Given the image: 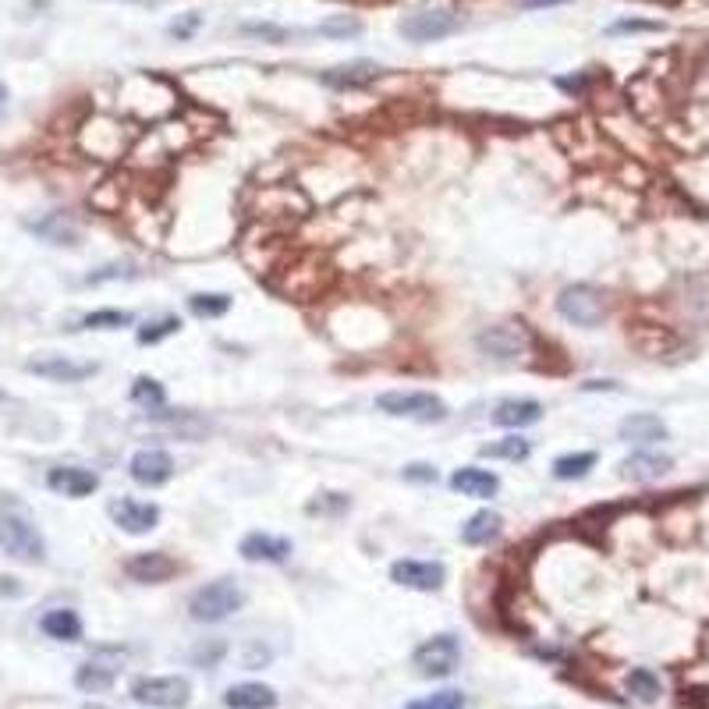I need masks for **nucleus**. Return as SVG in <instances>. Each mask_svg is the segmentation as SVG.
Masks as SVG:
<instances>
[{"instance_id":"f257e3e1","label":"nucleus","mask_w":709,"mask_h":709,"mask_svg":"<svg viewBox=\"0 0 709 709\" xmlns=\"http://www.w3.org/2000/svg\"><path fill=\"white\" fill-rule=\"evenodd\" d=\"M0 550L22 564H43V557H47L43 532H39L36 522L15 504H8L0 511Z\"/></svg>"},{"instance_id":"f03ea898","label":"nucleus","mask_w":709,"mask_h":709,"mask_svg":"<svg viewBox=\"0 0 709 709\" xmlns=\"http://www.w3.org/2000/svg\"><path fill=\"white\" fill-rule=\"evenodd\" d=\"M376 408L390 419H408V422H422V426H433V422H444L451 415L444 398L429 394V390H387L376 398Z\"/></svg>"},{"instance_id":"7ed1b4c3","label":"nucleus","mask_w":709,"mask_h":709,"mask_svg":"<svg viewBox=\"0 0 709 709\" xmlns=\"http://www.w3.org/2000/svg\"><path fill=\"white\" fill-rule=\"evenodd\" d=\"M245 603L242 585L231 582V578H217V582L195 589L192 600H188V617L199 624H217L227 621L231 614H238Z\"/></svg>"},{"instance_id":"20e7f679","label":"nucleus","mask_w":709,"mask_h":709,"mask_svg":"<svg viewBox=\"0 0 709 709\" xmlns=\"http://www.w3.org/2000/svg\"><path fill=\"white\" fill-rule=\"evenodd\" d=\"M557 312H561L568 323H575V327L593 330L600 327L603 316H607V298H603V291L593 288V284H568V288L557 295Z\"/></svg>"},{"instance_id":"39448f33","label":"nucleus","mask_w":709,"mask_h":709,"mask_svg":"<svg viewBox=\"0 0 709 709\" xmlns=\"http://www.w3.org/2000/svg\"><path fill=\"white\" fill-rule=\"evenodd\" d=\"M461 29V15L451 8H429V11H415V15L401 18L398 32L408 39V43H437V39H447Z\"/></svg>"},{"instance_id":"423d86ee","label":"nucleus","mask_w":709,"mask_h":709,"mask_svg":"<svg viewBox=\"0 0 709 709\" xmlns=\"http://www.w3.org/2000/svg\"><path fill=\"white\" fill-rule=\"evenodd\" d=\"M132 699L142 702V706H153V709H185L192 702V685L188 678H139L132 685Z\"/></svg>"},{"instance_id":"0eeeda50","label":"nucleus","mask_w":709,"mask_h":709,"mask_svg":"<svg viewBox=\"0 0 709 709\" xmlns=\"http://www.w3.org/2000/svg\"><path fill=\"white\" fill-rule=\"evenodd\" d=\"M412 663L422 678H451L461 663V646L454 635H433L412 653Z\"/></svg>"},{"instance_id":"6e6552de","label":"nucleus","mask_w":709,"mask_h":709,"mask_svg":"<svg viewBox=\"0 0 709 709\" xmlns=\"http://www.w3.org/2000/svg\"><path fill=\"white\" fill-rule=\"evenodd\" d=\"M125 656H128L125 649H107V646L96 649V653L75 671V685L82 688V692H107V688L117 681V674H121Z\"/></svg>"},{"instance_id":"1a4fd4ad","label":"nucleus","mask_w":709,"mask_h":709,"mask_svg":"<svg viewBox=\"0 0 709 709\" xmlns=\"http://www.w3.org/2000/svg\"><path fill=\"white\" fill-rule=\"evenodd\" d=\"M110 518L121 532L128 536H146L160 525V507L149 504V500H132V497H121L110 504Z\"/></svg>"},{"instance_id":"9d476101","label":"nucleus","mask_w":709,"mask_h":709,"mask_svg":"<svg viewBox=\"0 0 709 709\" xmlns=\"http://www.w3.org/2000/svg\"><path fill=\"white\" fill-rule=\"evenodd\" d=\"M390 578L405 589H415V593H437L447 578V568L440 561H394L390 564Z\"/></svg>"},{"instance_id":"9b49d317","label":"nucleus","mask_w":709,"mask_h":709,"mask_svg":"<svg viewBox=\"0 0 709 709\" xmlns=\"http://www.w3.org/2000/svg\"><path fill=\"white\" fill-rule=\"evenodd\" d=\"M476 344L483 355H490L497 362H518L525 355V334L518 327H511V323H497V327L479 330Z\"/></svg>"},{"instance_id":"f8f14e48","label":"nucleus","mask_w":709,"mask_h":709,"mask_svg":"<svg viewBox=\"0 0 709 709\" xmlns=\"http://www.w3.org/2000/svg\"><path fill=\"white\" fill-rule=\"evenodd\" d=\"M128 476L135 479L139 486H164L167 479L174 476V458L167 451H160V447H142V451L132 454V461H128Z\"/></svg>"},{"instance_id":"ddd939ff","label":"nucleus","mask_w":709,"mask_h":709,"mask_svg":"<svg viewBox=\"0 0 709 709\" xmlns=\"http://www.w3.org/2000/svg\"><path fill=\"white\" fill-rule=\"evenodd\" d=\"M32 376H43L50 383H78V380H89L96 373V362H75V359H64V355H43V359H32L25 362Z\"/></svg>"},{"instance_id":"4468645a","label":"nucleus","mask_w":709,"mask_h":709,"mask_svg":"<svg viewBox=\"0 0 709 709\" xmlns=\"http://www.w3.org/2000/svg\"><path fill=\"white\" fill-rule=\"evenodd\" d=\"M125 575L132 582H142V585H160L167 578L178 575V561L167 557L164 550H146V554H135L125 561Z\"/></svg>"},{"instance_id":"2eb2a0df","label":"nucleus","mask_w":709,"mask_h":709,"mask_svg":"<svg viewBox=\"0 0 709 709\" xmlns=\"http://www.w3.org/2000/svg\"><path fill=\"white\" fill-rule=\"evenodd\" d=\"M47 486L61 497H71V500H82L89 493L100 490V476L89 472V468H78V465H57L47 472Z\"/></svg>"},{"instance_id":"dca6fc26","label":"nucleus","mask_w":709,"mask_h":709,"mask_svg":"<svg viewBox=\"0 0 709 709\" xmlns=\"http://www.w3.org/2000/svg\"><path fill=\"white\" fill-rule=\"evenodd\" d=\"M242 557L252 564H281L291 557V539L284 536H273V532H249V536L242 539Z\"/></svg>"},{"instance_id":"f3484780","label":"nucleus","mask_w":709,"mask_h":709,"mask_svg":"<svg viewBox=\"0 0 709 709\" xmlns=\"http://www.w3.org/2000/svg\"><path fill=\"white\" fill-rule=\"evenodd\" d=\"M674 461L660 451H632L621 461V476L632 479V483H653V479L667 476Z\"/></svg>"},{"instance_id":"a211bd4d","label":"nucleus","mask_w":709,"mask_h":709,"mask_svg":"<svg viewBox=\"0 0 709 709\" xmlns=\"http://www.w3.org/2000/svg\"><path fill=\"white\" fill-rule=\"evenodd\" d=\"M451 490L461 493V497L486 500V497H493V493L500 490V479H497V472H490V468L465 465V468H458V472L451 476Z\"/></svg>"},{"instance_id":"6ab92c4d","label":"nucleus","mask_w":709,"mask_h":709,"mask_svg":"<svg viewBox=\"0 0 709 709\" xmlns=\"http://www.w3.org/2000/svg\"><path fill=\"white\" fill-rule=\"evenodd\" d=\"M380 64L376 61H351V64H337V68L323 71V86L330 89H359L369 86L373 78H380Z\"/></svg>"},{"instance_id":"aec40b11","label":"nucleus","mask_w":709,"mask_h":709,"mask_svg":"<svg viewBox=\"0 0 709 709\" xmlns=\"http://www.w3.org/2000/svg\"><path fill=\"white\" fill-rule=\"evenodd\" d=\"M543 419V405L532 398H507L493 408V422L504 429H525V426H536Z\"/></svg>"},{"instance_id":"412c9836","label":"nucleus","mask_w":709,"mask_h":709,"mask_svg":"<svg viewBox=\"0 0 709 709\" xmlns=\"http://www.w3.org/2000/svg\"><path fill=\"white\" fill-rule=\"evenodd\" d=\"M617 433H621V440H628V444H660V440H667V426H663V419L653 412L628 415V419L617 426Z\"/></svg>"},{"instance_id":"4be33fe9","label":"nucleus","mask_w":709,"mask_h":709,"mask_svg":"<svg viewBox=\"0 0 709 709\" xmlns=\"http://www.w3.org/2000/svg\"><path fill=\"white\" fill-rule=\"evenodd\" d=\"M224 706L227 709H273L277 706V692L263 681H242V685H231L224 692Z\"/></svg>"},{"instance_id":"5701e85b","label":"nucleus","mask_w":709,"mask_h":709,"mask_svg":"<svg viewBox=\"0 0 709 709\" xmlns=\"http://www.w3.org/2000/svg\"><path fill=\"white\" fill-rule=\"evenodd\" d=\"M39 628L47 639H57V642H78L82 639V617L68 607H57V610H47V614L39 617Z\"/></svg>"},{"instance_id":"b1692460","label":"nucleus","mask_w":709,"mask_h":709,"mask_svg":"<svg viewBox=\"0 0 709 709\" xmlns=\"http://www.w3.org/2000/svg\"><path fill=\"white\" fill-rule=\"evenodd\" d=\"M500 525H504V518H500L497 511H476V515L461 525V543H468V546H490L493 539L500 536Z\"/></svg>"},{"instance_id":"393cba45","label":"nucleus","mask_w":709,"mask_h":709,"mask_svg":"<svg viewBox=\"0 0 709 709\" xmlns=\"http://www.w3.org/2000/svg\"><path fill=\"white\" fill-rule=\"evenodd\" d=\"M29 231L39 234V238H43V242H50V245H75L78 242L75 220H68L64 213H47L43 220H32Z\"/></svg>"},{"instance_id":"a878e982","label":"nucleus","mask_w":709,"mask_h":709,"mask_svg":"<svg viewBox=\"0 0 709 709\" xmlns=\"http://www.w3.org/2000/svg\"><path fill=\"white\" fill-rule=\"evenodd\" d=\"M624 688H628V695H632V699L646 702V706L663 695L660 678H656L649 667H635V671H628V678H624Z\"/></svg>"},{"instance_id":"bb28decb","label":"nucleus","mask_w":709,"mask_h":709,"mask_svg":"<svg viewBox=\"0 0 709 709\" xmlns=\"http://www.w3.org/2000/svg\"><path fill=\"white\" fill-rule=\"evenodd\" d=\"M596 465V454L593 451H578V454H561L554 461V476L561 483H571V479H585L589 476V468Z\"/></svg>"},{"instance_id":"cd10ccee","label":"nucleus","mask_w":709,"mask_h":709,"mask_svg":"<svg viewBox=\"0 0 709 709\" xmlns=\"http://www.w3.org/2000/svg\"><path fill=\"white\" fill-rule=\"evenodd\" d=\"M479 454H483V458H500V461H525L532 454V444L525 437H518V433H511V437L497 440V444H486Z\"/></svg>"},{"instance_id":"c85d7f7f","label":"nucleus","mask_w":709,"mask_h":709,"mask_svg":"<svg viewBox=\"0 0 709 709\" xmlns=\"http://www.w3.org/2000/svg\"><path fill=\"white\" fill-rule=\"evenodd\" d=\"M135 316L125 309H100V312H89L82 316V327L86 330H121V327H132Z\"/></svg>"},{"instance_id":"c756f323","label":"nucleus","mask_w":709,"mask_h":709,"mask_svg":"<svg viewBox=\"0 0 709 709\" xmlns=\"http://www.w3.org/2000/svg\"><path fill=\"white\" fill-rule=\"evenodd\" d=\"M188 309H192L199 320H217V316H224V312L231 309V298L220 295V291H213V295H192L188 298Z\"/></svg>"},{"instance_id":"7c9ffc66","label":"nucleus","mask_w":709,"mask_h":709,"mask_svg":"<svg viewBox=\"0 0 709 709\" xmlns=\"http://www.w3.org/2000/svg\"><path fill=\"white\" fill-rule=\"evenodd\" d=\"M132 401L142 408H160L167 401L164 387H160V380H153V376H139V380L132 383Z\"/></svg>"},{"instance_id":"2f4dec72","label":"nucleus","mask_w":709,"mask_h":709,"mask_svg":"<svg viewBox=\"0 0 709 709\" xmlns=\"http://www.w3.org/2000/svg\"><path fill=\"white\" fill-rule=\"evenodd\" d=\"M316 32L327 39H348V36H359L362 22L359 18H348V15H334V18H327V22L316 25Z\"/></svg>"},{"instance_id":"473e14b6","label":"nucleus","mask_w":709,"mask_h":709,"mask_svg":"<svg viewBox=\"0 0 709 709\" xmlns=\"http://www.w3.org/2000/svg\"><path fill=\"white\" fill-rule=\"evenodd\" d=\"M181 330V320L178 316H160V320L146 323V327H139V344H160L164 337L178 334Z\"/></svg>"},{"instance_id":"72a5a7b5","label":"nucleus","mask_w":709,"mask_h":709,"mask_svg":"<svg viewBox=\"0 0 709 709\" xmlns=\"http://www.w3.org/2000/svg\"><path fill=\"white\" fill-rule=\"evenodd\" d=\"M461 706H465V695L454 692V688H447V692H433V695H426V699H419V702H408L405 709H461Z\"/></svg>"},{"instance_id":"f704fd0d","label":"nucleus","mask_w":709,"mask_h":709,"mask_svg":"<svg viewBox=\"0 0 709 709\" xmlns=\"http://www.w3.org/2000/svg\"><path fill=\"white\" fill-rule=\"evenodd\" d=\"M132 277H139V270H135V263H107L100 266V270H93L86 277V284H103V281H132Z\"/></svg>"},{"instance_id":"c9c22d12","label":"nucleus","mask_w":709,"mask_h":709,"mask_svg":"<svg viewBox=\"0 0 709 709\" xmlns=\"http://www.w3.org/2000/svg\"><path fill=\"white\" fill-rule=\"evenodd\" d=\"M351 500L344 493H320V500H312L309 504V515H341L348 511Z\"/></svg>"},{"instance_id":"e433bc0d","label":"nucleus","mask_w":709,"mask_h":709,"mask_svg":"<svg viewBox=\"0 0 709 709\" xmlns=\"http://www.w3.org/2000/svg\"><path fill=\"white\" fill-rule=\"evenodd\" d=\"M401 476H405L408 483H437V468L415 461V465H405V472H401Z\"/></svg>"},{"instance_id":"4c0bfd02","label":"nucleus","mask_w":709,"mask_h":709,"mask_svg":"<svg viewBox=\"0 0 709 709\" xmlns=\"http://www.w3.org/2000/svg\"><path fill=\"white\" fill-rule=\"evenodd\" d=\"M660 25L656 22H639V18H624V22H614L610 25V36H621V32H656Z\"/></svg>"},{"instance_id":"58836bf2","label":"nucleus","mask_w":709,"mask_h":709,"mask_svg":"<svg viewBox=\"0 0 709 709\" xmlns=\"http://www.w3.org/2000/svg\"><path fill=\"white\" fill-rule=\"evenodd\" d=\"M242 32H249V36H263V39H273V43H284L288 39V29H277V25H242Z\"/></svg>"},{"instance_id":"ea45409f","label":"nucleus","mask_w":709,"mask_h":709,"mask_svg":"<svg viewBox=\"0 0 709 709\" xmlns=\"http://www.w3.org/2000/svg\"><path fill=\"white\" fill-rule=\"evenodd\" d=\"M199 22H203V18H199V15H195V11H192V15H185V18H181V22H171V36L188 39L195 29H199Z\"/></svg>"},{"instance_id":"a19ab883","label":"nucleus","mask_w":709,"mask_h":709,"mask_svg":"<svg viewBox=\"0 0 709 709\" xmlns=\"http://www.w3.org/2000/svg\"><path fill=\"white\" fill-rule=\"evenodd\" d=\"M561 4H571V0H518V8H525V11H543V8H561Z\"/></svg>"},{"instance_id":"79ce46f5","label":"nucleus","mask_w":709,"mask_h":709,"mask_svg":"<svg viewBox=\"0 0 709 709\" xmlns=\"http://www.w3.org/2000/svg\"><path fill=\"white\" fill-rule=\"evenodd\" d=\"M0 593H11V596H18L22 589L15 585V578H0Z\"/></svg>"},{"instance_id":"37998d69","label":"nucleus","mask_w":709,"mask_h":709,"mask_svg":"<svg viewBox=\"0 0 709 709\" xmlns=\"http://www.w3.org/2000/svg\"><path fill=\"white\" fill-rule=\"evenodd\" d=\"M8 100V86H4V82H0V103Z\"/></svg>"}]
</instances>
